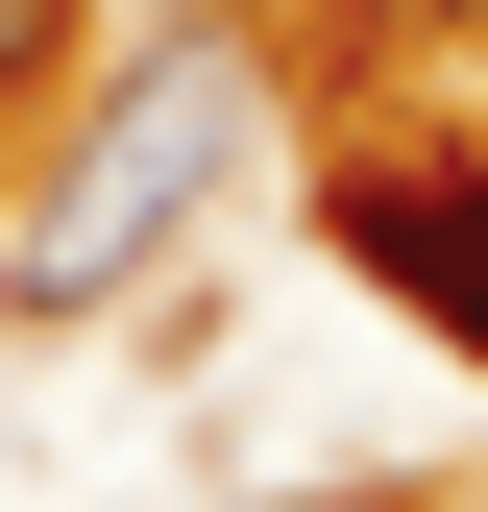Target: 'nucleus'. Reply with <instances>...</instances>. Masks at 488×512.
<instances>
[{"label": "nucleus", "mask_w": 488, "mask_h": 512, "mask_svg": "<svg viewBox=\"0 0 488 512\" xmlns=\"http://www.w3.org/2000/svg\"><path fill=\"white\" fill-rule=\"evenodd\" d=\"M244 147H269V49H244V25H171L147 74H122V98L74 122V171L25 196L0 293H25V317H98L122 269H171V244H196V196H220Z\"/></svg>", "instance_id": "nucleus-1"}, {"label": "nucleus", "mask_w": 488, "mask_h": 512, "mask_svg": "<svg viewBox=\"0 0 488 512\" xmlns=\"http://www.w3.org/2000/svg\"><path fill=\"white\" fill-rule=\"evenodd\" d=\"M342 269L415 293V317L488 366V171H342Z\"/></svg>", "instance_id": "nucleus-2"}, {"label": "nucleus", "mask_w": 488, "mask_h": 512, "mask_svg": "<svg viewBox=\"0 0 488 512\" xmlns=\"http://www.w3.org/2000/svg\"><path fill=\"white\" fill-rule=\"evenodd\" d=\"M49 25H74V0H0V98H25V74H49Z\"/></svg>", "instance_id": "nucleus-3"}]
</instances>
